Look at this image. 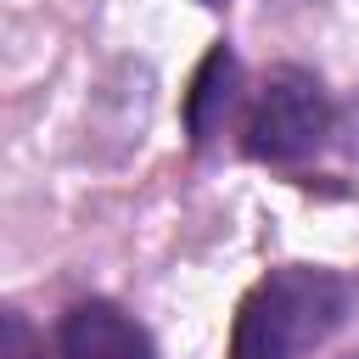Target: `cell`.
<instances>
[{
  "mask_svg": "<svg viewBox=\"0 0 359 359\" xmlns=\"http://www.w3.org/2000/svg\"><path fill=\"white\" fill-rule=\"evenodd\" d=\"M353 359H359V353H353Z\"/></svg>",
  "mask_w": 359,
  "mask_h": 359,
  "instance_id": "obj_7",
  "label": "cell"
},
{
  "mask_svg": "<svg viewBox=\"0 0 359 359\" xmlns=\"http://www.w3.org/2000/svg\"><path fill=\"white\" fill-rule=\"evenodd\" d=\"M331 129V95L303 67H275L247 107V151L264 163L309 157Z\"/></svg>",
  "mask_w": 359,
  "mask_h": 359,
  "instance_id": "obj_2",
  "label": "cell"
},
{
  "mask_svg": "<svg viewBox=\"0 0 359 359\" xmlns=\"http://www.w3.org/2000/svg\"><path fill=\"white\" fill-rule=\"evenodd\" d=\"M236 84H241V62H236L224 45H213V50L202 56L196 79H191V95H185V123H191V140H196V146H208V140L224 129V118H230V107H236Z\"/></svg>",
  "mask_w": 359,
  "mask_h": 359,
  "instance_id": "obj_4",
  "label": "cell"
},
{
  "mask_svg": "<svg viewBox=\"0 0 359 359\" xmlns=\"http://www.w3.org/2000/svg\"><path fill=\"white\" fill-rule=\"evenodd\" d=\"M6 359H45V342L28 331V320L17 309L6 314Z\"/></svg>",
  "mask_w": 359,
  "mask_h": 359,
  "instance_id": "obj_5",
  "label": "cell"
},
{
  "mask_svg": "<svg viewBox=\"0 0 359 359\" xmlns=\"http://www.w3.org/2000/svg\"><path fill=\"white\" fill-rule=\"evenodd\" d=\"M208 6H213V0H208Z\"/></svg>",
  "mask_w": 359,
  "mask_h": 359,
  "instance_id": "obj_6",
  "label": "cell"
},
{
  "mask_svg": "<svg viewBox=\"0 0 359 359\" xmlns=\"http://www.w3.org/2000/svg\"><path fill=\"white\" fill-rule=\"evenodd\" d=\"M348 303H353V286L337 269L280 264L241 297L230 359H303L342 325Z\"/></svg>",
  "mask_w": 359,
  "mask_h": 359,
  "instance_id": "obj_1",
  "label": "cell"
},
{
  "mask_svg": "<svg viewBox=\"0 0 359 359\" xmlns=\"http://www.w3.org/2000/svg\"><path fill=\"white\" fill-rule=\"evenodd\" d=\"M56 359H151V337L118 303H73L56 331Z\"/></svg>",
  "mask_w": 359,
  "mask_h": 359,
  "instance_id": "obj_3",
  "label": "cell"
}]
</instances>
